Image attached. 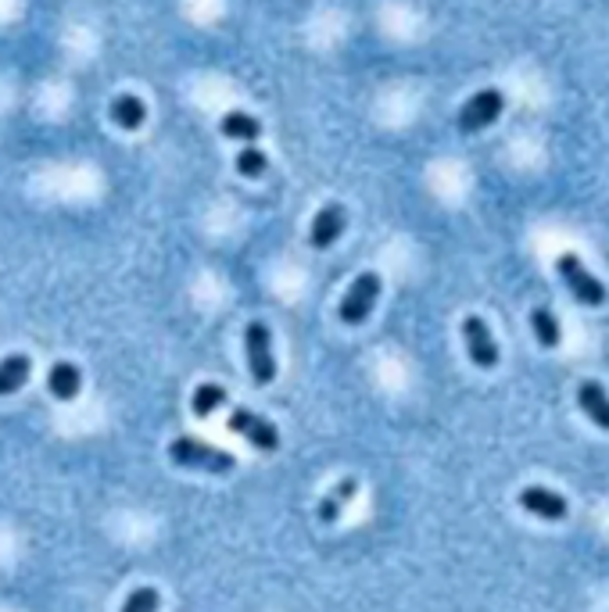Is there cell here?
<instances>
[{
	"mask_svg": "<svg viewBox=\"0 0 609 612\" xmlns=\"http://www.w3.org/2000/svg\"><path fill=\"white\" fill-rule=\"evenodd\" d=\"M380 290H384V283H380L377 272H362L359 280L348 287V294H344V301H341V323H348V326L366 323L369 312L377 308Z\"/></svg>",
	"mask_w": 609,
	"mask_h": 612,
	"instance_id": "cell-4",
	"label": "cell"
},
{
	"mask_svg": "<svg viewBox=\"0 0 609 612\" xmlns=\"http://www.w3.org/2000/svg\"><path fill=\"white\" fill-rule=\"evenodd\" d=\"M158 605H162V598H158L155 587H137V591H129L119 612H158Z\"/></svg>",
	"mask_w": 609,
	"mask_h": 612,
	"instance_id": "cell-18",
	"label": "cell"
},
{
	"mask_svg": "<svg viewBox=\"0 0 609 612\" xmlns=\"http://www.w3.org/2000/svg\"><path fill=\"white\" fill-rule=\"evenodd\" d=\"M226 426H230L233 434H241L244 441H248L251 448H258V451H276V448H280V430H276L266 416L251 412V408H233L230 423H226Z\"/></svg>",
	"mask_w": 609,
	"mask_h": 612,
	"instance_id": "cell-5",
	"label": "cell"
},
{
	"mask_svg": "<svg viewBox=\"0 0 609 612\" xmlns=\"http://www.w3.org/2000/svg\"><path fill=\"white\" fill-rule=\"evenodd\" d=\"M531 330H534V340H538L541 348H559V340H563V333H559V319L552 315L549 305H538L531 312Z\"/></svg>",
	"mask_w": 609,
	"mask_h": 612,
	"instance_id": "cell-16",
	"label": "cell"
},
{
	"mask_svg": "<svg viewBox=\"0 0 609 612\" xmlns=\"http://www.w3.org/2000/svg\"><path fill=\"white\" fill-rule=\"evenodd\" d=\"M355 494H359V480L344 476L341 484H337L334 491H330V494L323 498V502H319V509H316L319 523H326V527H330V523H337V519H341V512H344V505L352 502Z\"/></svg>",
	"mask_w": 609,
	"mask_h": 612,
	"instance_id": "cell-11",
	"label": "cell"
},
{
	"mask_svg": "<svg viewBox=\"0 0 609 612\" xmlns=\"http://www.w3.org/2000/svg\"><path fill=\"white\" fill-rule=\"evenodd\" d=\"M244 351H248V369H251V380L258 387H266V383L276 380V355H273V333L262 319L248 323L244 330Z\"/></svg>",
	"mask_w": 609,
	"mask_h": 612,
	"instance_id": "cell-2",
	"label": "cell"
},
{
	"mask_svg": "<svg viewBox=\"0 0 609 612\" xmlns=\"http://www.w3.org/2000/svg\"><path fill=\"white\" fill-rule=\"evenodd\" d=\"M502 108H506V97H502V90L488 86V90L473 94L470 101H466L463 108H459V129H463V133H477V129H488L491 122H498Z\"/></svg>",
	"mask_w": 609,
	"mask_h": 612,
	"instance_id": "cell-6",
	"label": "cell"
},
{
	"mask_svg": "<svg viewBox=\"0 0 609 612\" xmlns=\"http://www.w3.org/2000/svg\"><path fill=\"white\" fill-rule=\"evenodd\" d=\"M266 169H269V158L258 151V147H244V151L237 154V172H241V176L258 179Z\"/></svg>",
	"mask_w": 609,
	"mask_h": 612,
	"instance_id": "cell-19",
	"label": "cell"
},
{
	"mask_svg": "<svg viewBox=\"0 0 609 612\" xmlns=\"http://www.w3.org/2000/svg\"><path fill=\"white\" fill-rule=\"evenodd\" d=\"M556 272H559V280L567 283L570 294H574L581 305H606V287H602L599 280H595L592 272L584 269V262L577 255H559L556 258Z\"/></svg>",
	"mask_w": 609,
	"mask_h": 612,
	"instance_id": "cell-3",
	"label": "cell"
},
{
	"mask_svg": "<svg viewBox=\"0 0 609 612\" xmlns=\"http://www.w3.org/2000/svg\"><path fill=\"white\" fill-rule=\"evenodd\" d=\"M463 340H466V351H470V362L477 369L498 366V344L481 315H466L463 319Z\"/></svg>",
	"mask_w": 609,
	"mask_h": 612,
	"instance_id": "cell-7",
	"label": "cell"
},
{
	"mask_svg": "<svg viewBox=\"0 0 609 612\" xmlns=\"http://www.w3.org/2000/svg\"><path fill=\"white\" fill-rule=\"evenodd\" d=\"M47 387H51V394L58 401H72V398H79V391H83V373H79V366H72V362H58V366H51V373H47Z\"/></svg>",
	"mask_w": 609,
	"mask_h": 612,
	"instance_id": "cell-13",
	"label": "cell"
},
{
	"mask_svg": "<svg viewBox=\"0 0 609 612\" xmlns=\"http://www.w3.org/2000/svg\"><path fill=\"white\" fill-rule=\"evenodd\" d=\"M344 226H348V212H344V204H337V201H330V204H323L316 212V219H312V230H309V244L312 247H334L337 244V237L344 233Z\"/></svg>",
	"mask_w": 609,
	"mask_h": 612,
	"instance_id": "cell-9",
	"label": "cell"
},
{
	"mask_svg": "<svg viewBox=\"0 0 609 612\" xmlns=\"http://www.w3.org/2000/svg\"><path fill=\"white\" fill-rule=\"evenodd\" d=\"M33 376V358L29 355H8L0 362V398L18 394L26 387V380Z\"/></svg>",
	"mask_w": 609,
	"mask_h": 612,
	"instance_id": "cell-12",
	"label": "cell"
},
{
	"mask_svg": "<svg viewBox=\"0 0 609 612\" xmlns=\"http://www.w3.org/2000/svg\"><path fill=\"white\" fill-rule=\"evenodd\" d=\"M577 405H581V412L592 419L599 430H606L609 434V394L602 383L581 380V387H577Z\"/></svg>",
	"mask_w": 609,
	"mask_h": 612,
	"instance_id": "cell-10",
	"label": "cell"
},
{
	"mask_svg": "<svg viewBox=\"0 0 609 612\" xmlns=\"http://www.w3.org/2000/svg\"><path fill=\"white\" fill-rule=\"evenodd\" d=\"M144 119H147V104L140 101L137 94H119L112 101V122L119 129H129V133H133V129L144 126Z\"/></svg>",
	"mask_w": 609,
	"mask_h": 612,
	"instance_id": "cell-14",
	"label": "cell"
},
{
	"mask_svg": "<svg viewBox=\"0 0 609 612\" xmlns=\"http://www.w3.org/2000/svg\"><path fill=\"white\" fill-rule=\"evenodd\" d=\"M219 129H223V136H230V140H244V144H251V140L262 136V122H258L255 115H248V111H230V115H223Z\"/></svg>",
	"mask_w": 609,
	"mask_h": 612,
	"instance_id": "cell-15",
	"label": "cell"
},
{
	"mask_svg": "<svg viewBox=\"0 0 609 612\" xmlns=\"http://www.w3.org/2000/svg\"><path fill=\"white\" fill-rule=\"evenodd\" d=\"M223 405H226V387H219V383H201L198 391H194V398H190V412L198 419H208L215 408Z\"/></svg>",
	"mask_w": 609,
	"mask_h": 612,
	"instance_id": "cell-17",
	"label": "cell"
},
{
	"mask_svg": "<svg viewBox=\"0 0 609 612\" xmlns=\"http://www.w3.org/2000/svg\"><path fill=\"white\" fill-rule=\"evenodd\" d=\"M169 459L183 469H205V473H230L237 466V459H233L230 451L198 441V437H176L169 444Z\"/></svg>",
	"mask_w": 609,
	"mask_h": 612,
	"instance_id": "cell-1",
	"label": "cell"
},
{
	"mask_svg": "<svg viewBox=\"0 0 609 612\" xmlns=\"http://www.w3.org/2000/svg\"><path fill=\"white\" fill-rule=\"evenodd\" d=\"M520 509L531 512V516H538V519H549V523H559V519H567L570 505L563 494L534 484V487H524V491H520Z\"/></svg>",
	"mask_w": 609,
	"mask_h": 612,
	"instance_id": "cell-8",
	"label": "cell"
}]
</instances>
